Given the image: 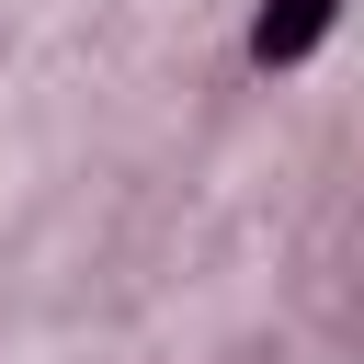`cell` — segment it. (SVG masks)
<instances>
[{
	"instance_id": "cell-1",
	"label": "cell",
	"mask_w": 364,
	"mask_h": 364,
	"mask_svg": "<svg viewBox=\"0 0 364 364\" xmlns=\"http://www.w3.org/2000/svg\"><path fill=\"white\" fill-rule=\"evenodd\" d=\"M330 23H341V0H262V11H250V68H296V57H318Z\"/></svg>"
}]
</instances>
